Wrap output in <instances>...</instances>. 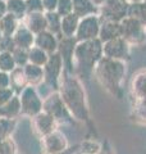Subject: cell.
<instances>
[{
	"label": "cell",
	"mask_w": 146,
	"mask_h": 154,
	"mask_svg": "<svg viewBox=\"0 0 146 154\" xmlns=\"http://www.w3.org/2000/svg\"><path fill=\"white\" fill-rule=\"evenodd\" d=\"M4 13H5V4H4L2 0H0V18L3 17Z\"/></svg>",
	"instance_id": "26"
},
{
	"label": "cell",
	"mask_w": 146,
	"mask_h": 154,
	"mask_svg": "<svg viewBox=\"0 0 146 154\" xmlns=\"http://www.w3.org/2000/svg\"><path fill=\"white\" fill-rule=\"evenodd\" d=\"M144 3H145V4H146V0H145V2H144Z\"/></svg>",
	"instance_id": "30"
},
{
	"label": "cell",
	"mask_w": 146,
	"mask_h": 154,
	"mask_svg": "<svg viewBox=\"0 0 146 154\" xmlns=\"http://www.w3.org/2000/svg\"><path fill=\"white\" fill-rule=\"evenodd\" d=\"M16 27V21H14V16L9 14V16L4 17L0 22V31H3L5 33V36H9L12 33V31Z\"/></svg>",
	"instance_id": "20"
},
{
	"label": "cell",
	"mask_w": 146,
	"mask_h": 154,
	"mask_svg": "<svg viewBox=\"0 0 146 154\" xmlns=\"http://www.w3.org/2000/svg\"><path fill=\"white\" fill-rule=\"evenodd\" d=\"M128 5L126 0H105L101 5V18L104 21L120 22L127 17Z\"/></svg>",
	"instance_id": "5"
},
{
	"label": "cell",
	"mask_w": 146,
	"mask_h": 154,
	"mask_svg": "<svg viewBox=\"0 0 146 154\" xmlns=\"http://www.w3.org/2000/svg\"><path fill=\"white\" fill-rule=\"evenodd\" d=\"M45 145L47 148V152L53 154V153H59L65 150L68 146V141L63 134L53 131L45 137Z\"/></svg>",
	"instance_id": "10"
},
{
	"label": "cell",
	"mask_w": 146,
	"mask_h": 154,
	"mask_svg": "<svg viewBox=\"0 0 146 154\" xmlns=\"http://www.w3.org/2000/svg\"><path fill=\"white\" fill-rule=\"evenodd\" d=\"M13 66H14V59L9 53L0 54V68L4 71H11L13 69Z\"/></svg>",
	"instance_id": "24"
},
{
	"label": "cell",
	"mask_w": 146,
	"mask_h": 154,
	"mask_svg": "<svg viewBox=\"0 0 146 154\" xmlns=\"http://www.w3.org/2000/svg\"><path fill=\"white\" fill-rule=\"evenodd\" d=\"M47 27L46 25V18L42 14H31L30 17V30L33 32H42Z\"/></svg>",
	"instance_id": "18"
},
{
	"label": "cell",
	"mask_w": 146,
	"mask_h": 154,
	"mask_svg": "<svg viewBox=\"0 0 146 154\" xmlns=\"http://www.w3.org/2000/svg\"><path fill=\"white\" fill-rule=\"evenodd\" d=\"M46 25L47 28L51 31V33H56L60 31V23H62V17L55 12H49L46 14Z\"/></svg>",
	"instance_id": "19"
},
{
	"label": "cell",
	"mask_w": 146,
	"mask_h": 154,
	"mask_svg": "<svg viewBox=\"0 0 146 154\" xmlns=\"http://www.w3.org/2000/svg\"><path fill=\"white\" fill-rule=\"evenodd\" d=\"M53 154H72L71 150H68V149H65V150H63V152H59V153H53Z\"/></svg>",
	"instance_id": "28"
},
{
	"label": "cell",
	"mask_w": 146,
	"mask_h": 154,
	"mask_svg": "<svg viewBox=\"0 0 146 154\" xmlns=\"http://www.w3.org/2000/svg\"><path fill=\"white\" fill-rule=\"evenodd\" d=\"M59 0H42V8L47 12H54Z\"/></svg>",
	"instance_id": "25"
},
{
	"label": "cell",
	"mask_w": 146,
	"mask_h": 154,
	"mask_svg": "<svg viewBox=\"0 0 146 154\" xmlns=\"http://www.w3.org/2000/svg\"><path fill=\"white\" fill-rule=\"evenodd\" d=\"M131 46L122 37L106 41L103 44V57L126 62L129 59Z\"/></svg>",
	"instance_id": "7"
},
{
	"label": "cell",
	"mask_w": 146,
	"mask_h": 154,
	"mask_svg": "<svg viewBox=\"0 0 146 154\" xmlns=\"http://www.w3.org/2000/svg\"><path fill=\"white\" fill-rule=\"evenodd\" d=\"M100 18L91 14L80 19V25L77 28L76 37L78 41H86V40H92V38L99 37V31H100Z\"/></svg>",
	"instance_id": "6"
},
{
	"label": "cell",
	"mask_w": 146,
	"mask_h": 154,
	"mask_svg": "<svg viewBox=\"0 0 146 154\" xmlns=\"http://www.w3.org/2000/svg\"><path fill=\"white\" fill-rule=\"evenodd\" d=\"M62 63L63 59L59 54H53L50 58H47L46 62V75L49 79H54V81L58 79L60 71H62Z\"/></svg>",
	"instance_id": "14"
},
{
	"label": "cell",
	"mask_w": 146,
	"mask_h": 154,
	"mask_svg": "<svg viewBox=\"0 0 146 154\" xmlns=\"http://www.w3.org/2000/svg\"><path fill=\"white\" fill-rule=\"evenodd\" d=\"M54 117H51L47 113L40 114L36 117V127L42 135H49L54 130Z\"/></svg>",
	"instance_id": "16"
},
{
	"label": "cell",
	"mask_w": 146,
	"mask_h": 154,
	"mask_svg": "<svg viewBox=\"0 0 146 154\" xmlns=\"http://www.w3.org/2000/svg\"><path fill=\"white\" fill-rule=\"evenodd\" d=\"M36 44L40 49H42L44 51H49V53L55 51L58 46L55 37L51 32H40L36 38Z\"/></svg>",
	"instance_id": "13"
},
{
	"label": "cell",
	"mask_w": 146,
	"mask_h": 154,
	"mask_svg": "<svg viewBox=\"0 0 146 154\" xmlns=\"http://www.w3.org/2000/svg\"><path fill=\"white\" fill-rule=\"evenodd\" d=\"M62 99L65 108L71 110L77 119H87L89 109L86 104L85 90L81 82L75 77H68L62 85Z\"/></svg>",
	"instance_id": "2"
},
{
	"label": "cell",
	"mask_w": 146,
	"mask_h": 154,
	"mask_svg": "<svg viewBox=\"0 0 146 154\" xmlns=\"http://www.w3.org/2000/svg\"><path fill=\"white\" fill-rule=\"evenodd\" d=\"M129 91L135 100L146 96V69H140L132 76Z\"/></svg>",
	"instance_id": "8"
},
{
	"label": "cell",
	"mask_w": 146,
	"mask_h": 154,
	"mask_svg": "<svg viewBox=\"0 0 146 154\" xmlns=\"http://www.w3.org/2000/svg\"><path fill=\"white\" fill-rule=\"evenodd\" d=\"M73 57L81 67L86 69H94L96 63L103 58V42L97 38L80 41L75 48Z\"/></svg>",
	"instance_id": "3"
},
{
	"label": "cell",
	"mask_w": 146,
	"mask_h": 154,
	"mask_svg": "<svg viewBox=\"0 0 146 154\" xmlns=\"http://www.w3.org/2000/svg\"><path fill=\"white\" fill-rule=\"evenodd\" d=\"M120 23V37L129 46H141L146 41V26L137 19L126 17Z\"/></svg>",
	"instance_id": "4"
},
{
	"label": "cell",
	"mask_w": 146,
	"mask_h": 154,
	"mask_svg": "<svg viewBox=\"0 0 146 154\" xmlns=\"http://www.w3.org/2000/svg\"><path fill=\"white\" fill-rule=\"evenodd\" d=\"M73 4V13L80 18H84L87 16H91L96 12L97 7L91 0H72Z\"/></svg>",
	"instance_id": "12"
},
{
	"label": "cell",
	"mask_w": 146,
	"mask_h": 154,
	"mask_svg": "<svg viewBox=\"0 0 146 154\" xmlns=\"http://www.w3.org/2000/svg\"><path fill=\"white\" fill-rule=\"evenodd\" d=\"M91 2L94 3L97 8H99V7H101V5H103V4L105 3V0H91Z\"/></svg>",
	"instance_id": "27"
},
{
	"label": "cell",
	"mask_w": 146,
	"mask_h": 154,
	"mask_svg": "<svg viewBox=\"0 0 146 154\" xmlns=\"http://www.w3.org/2000/svg\"><path fill=\"white\" fill-rule=\"evenodd\" d=\"M8 9L11 12L12 16H17L19 17L24 9V3L22 0H9L8 3Z\"/></svg>",
	"instance_id": "23"
},
{
	"label": "cell",
	"mask_w": 146,
	"mask_h": 154,
	"mask_svg": "<svg viewBox=\"0 0 146 154\" xmlns=\"http://www.w3.org/2000/svg\"><path fill=\"white\" fill-rule=\"evenodd\" d=\"M80 17L76 16L75 13H71L68 16L62 17V23H60V32L64 35V37H73L76 36L77 28L80 25Z\"/></svg>",
	"instance_id": "11"
},
{
	"label": "cell",
	"mask_w": 146,
	"mask_h": 154,
	"mask_svg": "<svg viewBox=\"0 0 146 154\" xmlns=\"http://www.w3.org/2000/svg\"><path fill=\"white\" fill-rule=\"evenodd\" d=\"M120 23L114 21H104L100 25L99 31V40L103 42L114 40V38L120 37Z\"/></svg>",
	"instance_id": "9"
},
{
	"label": "cell",
	"mask_w": 146,
	"mask_h": 154,
	"mask_svg": "<svg viewBox=\"0 0 146 154\" xmlns=\"http://www.w3.org/2000/svg\"><path fill=\"white\" fill-rule=\"evenodd\" d=\"M132 114L136 122L146 126V96L135 100Z\"/></svg>",
	"instance_id": "17"
},
{
	"label": "cell",
	"mask_w": 146,
	"mask_h": 154,
	"mask_svg": "<svg viewBox=\"0 0 146 154\" xmlns=\"http://www.w3.org/2000/svg\"><path fill=\"white\" fill-rule=\"evenodd\" d=\"M128 4H132V3H140V2H145V0H126Z\"/></svg>",
	"instance_id": "29"
},
{
	"label": "cell",
	"mask_w": 146,
	"mask_h": 154,
	"mask_svg": "<svg viewBox=\"0 0 146 154\" xmlns=\"http://www.w3.org/2000/svg\"><path fill=\"white\" fill-rule=\"evenodd\" d=\"M56 13L60 17L68 16V14L73 13V4L72 0H59L56 5Z\"/></svg>",
	"instance_id": "21"
},
{
	"label": "cell",
	"mask_w": 146,
	"mask_h": 154,
	"mask_svg": "<svg viewBox=\"0 0 146 154\" xmlns=\"http://www.w3.org/2000/svg\"><path fill=\"white\" fill-rule=\"evenodd\" d=\"M127 17L137 19L138 22L144 23L146 26V4L144 2L140 3H132L128 5V12Z\"/></svg>",
	"instance_id": "15"
},
{
	"label": "cell",
	"mask_w": 146,
	"mask_h": 154,
	"mask_svg": "<svg viewBox=\"0 0 146 154\" xmlns=\"http://www.w3.org/2000/svg\"><path fill=\"white\" fill-rule=\"evenodd\" d=\"M31 60L35 64H45L47 62V57L45 54V51H44L42 49H40V48H36V49H33L31 51Z\"/></svg>",
	"instance_id": "22"
},
{
	"label": "cell",
	"mask_w": 146,
	"mask_h": 154,
	"mask_svg": "<svg viewBox=\"0 0 146 154\" xmlns=\"http://www.w3.org/2000/svg\"><path fill=\"white\" fill-rule=\"evenodd\" d=\"M95 75L99 84L114 98H120L122 82L126 75V63L122 60L103 57L95 66Z\"/></svg>",
	"instance_id": "1"
}]
</instances>
